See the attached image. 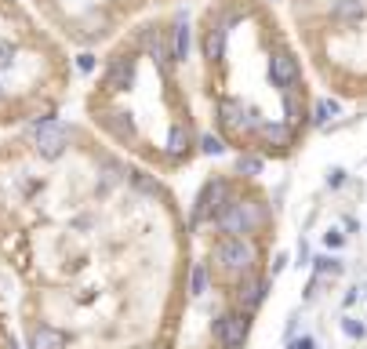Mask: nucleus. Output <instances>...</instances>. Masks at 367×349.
I'll list each match as a JSON object with an SVG mask.
<instances>
[{
    "label": "nucleus",
    "mask_w": 367,
    "mask_h": 349,
    "mask_svg": "<svg viewBox=\"0 0 367 349\" xmlns=\"http://www.w3.org/2000/svg\"><path fill=\"white\" fill-rule=\"evenodd\" d=\"M0 255L26 284V349H174L189 222L88 124L0 142Z\"/></svg>",
    "instance_id": "nucleus-1"
},
{
    "label": "nucleus",
    "mask_w": 367,
    "mask_h": 349,
    "mask_svg": "<svg viewBox=\"0 0 367 349\" xmlns=\"http://www.w3.org/2000/svg\"><path fill=\"white\" fill-rule=\"evenodd\" d=\"M189 47L193 84L222 149L259 164L302 149L316 84L277 0H200Z\"/></svg>",
    "instance_id": "nucleus-2"
},
{
    "label": "nucleus",
    "mask_w": 367,
    "mask_h": 349,
    "mask_svg": "<svg viewBox=\"0 0 367 349\" xmlns=\"http://www.w3.org/2000/svg\"><path fill=\"white\" fill-rule=\"evenodd\" d=\"M189 19L186 8L142 19L102 47L84 88L88 128L153 174L179 171L204 149Z\"/></svg>",
    "instance_id": "nucleus-3"
},
{
    "label": "nucleus",
    "mask_w": 367,
    "mask_h": 349,
    "mask_svg": "<svg viewBox=\"0 0 367 349\" xmlns=\"http://www.w3.org/2000/svg\"><path fill=\"white\" fill-rule=\"evenodd\" d=\"M73 51L26 0H0V131L55 120L73 95Z\"/></svg>",
    "instance_id": "nucleus-4"
},
{
    "label": "nucleus",
    "mask_w": 367,
    "mask_h": 349,
    "mask_svg": "<svg viewBox=\"0 0 367 349\" xmlns=\"http://www.w3.org/2000/svg\"><path fill=\"white\" fill-rule=\"evenodd\" d=\"M316 88L367 106V0H280Z\"/></svg>",
    "instance_id": "nucleus-5"
},
{
    "label": "nucleus",
    "mask_w": 367,
    "mask_h": 349,
    "mask_svg": "<svg viewBox=\"0 0 367 349\" xmlns=\"http://www.w3.org/2000/svg\"><path fill=\"white\" fill-rule=\"evenodd\" d=\"M37 19L70 47L73 55L109 47L142 19L179 11L200 0H26Z\"/></svg>",
    "instance_id": "nucleus-6"
}]
</instances>
